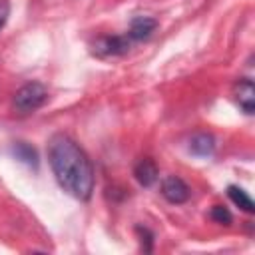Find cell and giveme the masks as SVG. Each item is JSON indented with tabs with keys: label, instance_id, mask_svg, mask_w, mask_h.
Instances as JSON below:
<instances>
[{
	"label": "cell",
	"instance_id": "5",
	"mask_svg": "<svg viewBox=\"0 0 255 255\" xmlns=\"http://www.w3.org/2000/svg\"><path fill=\"white\" fill-rule=\"evenodd\" d=\"M129 36H106L96 42V52L100 56H120L129 50Z\"/></svg>",
	"mask_w": 255,
	"mask_h": 255
},
{
	"label": "cell",
	"instance_id": "8",
	"mask_svg": "<svg viewBox=\"0 0 255 255\" xmlns=\"http://www.w3.org/2000/svg\"><path fill=\"white\" fill-rule=\"evenodd\" d=\"M189 151L197 157H209L215 151V137L205 131L193 133L189 139Z\"/></svg>",
	"mask_w": 255,
	"mask_h": 255
},
{
	"label": "cell",
	"instance_id": "6",
	"mask_svg": "<svg viewBox=\"0 0 255 255\" xmlns=\"http://www.w3.org/2000/svg\"><path fill=\"white\" fill-rule=\"evenodd\" d=\"M157 175H159L157 165H155V161L149 159V157H143V159H139V161L133 165V177H135V181H137L139 185H143V187L153 185V183L157 181Z\"/></svg>",
	"mask_w": 255,
	"mask_h": 255
},
{
	"label": "cell",
	"instance_id": "9",
	"mask_svg": "<svg viewBox=\"0 0 255 255\" xmlns=\"http://www.w3.org/2000/svg\"><path fill=\"white\" fill-rule=\"evenodd\" d=\"M227 197H229L239 209H243L245 213H253V211H255V203H253V199L249 197V193H247L243 187H239V185H229V187H227Z\"/></svg>",
	"mask_w": 255,
	"mask_h": 255
},
{
	"label": "cell",
	"instance_id": "10",
	"mask_svg": "<svg viewBox=\"0 0 255 255\" xmlns=\"http://www.w3.org/2000/svg\"><path fill=\"white\" fill-rule=\"evenodd\" d=\"M12 153H14V157L16 159H20L22 163H26V165H30V167H38V153H36V149L30 145V143H26V141H16L14 145H12Z\"/></svg>",
	"mask_w": 255,
	"mask_h": 255
},
{
	"label": "cell",
	"instance_id": "4",
	"mask_svg": "<svg viewBox=\"0 0 255 255\" xmlns=\"http://www.w3.org/2000/svg\"><path fill=\"white\" fill-rule=\"evenodd\" d=\"M233 96H235V102L237 106L247 114L251 116L255 112V86H253V80L249 78H241L235 88H233Z\"/></svg>",
	"mask_w": 255,
	"mask_h": 255
},
{
	"label": "cell",
	"instance_id": "11",
	"mask_svg": "<svg viewBox=\"0 0 255 255\" xmlns=\"http://www.w3.org/2000/svg\"><path fill=\"white\" fill-rule=\"evenodd\" d=\"M209 217H211L215 223H221V225H229V223L233 221V217H231L229 209H227V207H223V205H213V207H211V211H209Z\"/></svg>",
	"mask_w": 255,
	"mask_h": 255
},
{
	"label": "cell",
	"instance_id": "1",
	"mask_svg": "<svg viewBox=\"0 0 255 255\" xmlns=\"http://www.w3.org/2000/svg\"><path fill=\"white\" fill-rule=\"evenodd\" d=\"M48 163L60 187L76 199H90L94 191V167L86 151L66 133H54L48 141Z\"/></svg>",
	"mask_w": 255,
	"mask_h": 255
},
{
	"label": "cell",
	"instance_id": "2",
	"mask_svg": "<svg viewBox=\"0 0 255 255\" xmlns=\"http://www.w3.org/2000/svg\"><path fill=\"white\" fill-rule=\"evenodd\" d=\"M46 100H48L46 86L42 82H28L20 90H16L12 106H14V110L18 114H30V112L42 108Z\"/></svg>",
	"mask_w": 255,
	"mask_h": 255
},
{
	"label": "cell",
	"instance_id": "3",
	"mask_svg": "<svg viewBox=\"0 0 255 255\" xmlns=\"http://www.w3.org/2000/svg\"><path fill=\"white\" fill-rule=\"evenodd\" d=\"M161 195H163L169 203L181 205V203H185V201L189 199L191 191H189V185H187L181 177H177V175H167V177L161 181Z\"/></svg>",
	"mask_w": 255,
	"mask_h": 255
},
{
	"label": "cell",
	"instance_id": "7",
	"mask_svg": "<svg viewBox=\"0 0 255 255\" xmlns=\"http://www.w3.org/2000/svg\"><path fill=\"white\" fill-rule=\"evenodd\" d=\"M157 28V20L151 16H135L129 24V40H145L149 38Z\"/></svg>",
	"mask_w": 255,
	"mask_h": 255
},
{
	"label": "cell",
	"instance_id": "12",
	"mask_svg": "<svg viewBox=\"0 0 255 255\" xmlns=\"http://www.w3.org/2000/svg\"><path fill=\"white\" fill-rule=\"evenodd\" d=\"M8 16H10V4L6 0H0V30L6 26Z\"/></svg>",
	"mask_w": 255,
	"mask_h": 255
}]
</instances>
